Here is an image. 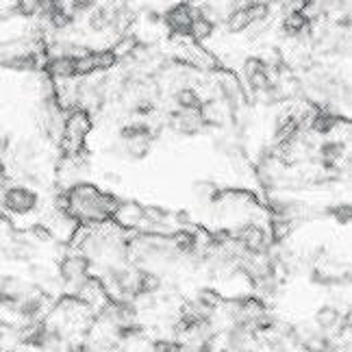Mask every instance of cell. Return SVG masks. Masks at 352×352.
<instances>
[{
  "label": "cell",
  "instance_id": "1",
  "mask_svg": "<svg viewBox=\"0 0 352 352\" xmlns=\"http://www.w3.org/2000/svg\"><path fill=\"white\" fill-rule=\"evenodd\" d=\"M91 129H94L91 116L83 107H76V109L67 113L61 124V142H63L65 153L80 155V148H83Z\"/></svg>",
  "mask_w": 352,
  "mask_h": 352
},
{
  "label": "cell",
  "instance_id": "2",
  "mask_svg": "<svg viewBox=\"0 0 352 352\" xmlns=\"http://www.w3.org/2000/svg\"><path fill=\"white\" fill-rule=\"evenodd\" d=\"M0 202H3L5 211L11 215H29L39 207V194L35 189L22 187V185H13L3 189L0 194Z\"/></svg>",
  "mask_w": 352,
  "mask_h": 352
},
{
  "label": "cell",
  "instance_id": "3",
  "mask_svg": "<svg viewBox=\"0 0 352 352\" xmlns=\"http://www.w3.org/2000/svg\"><path fill=\"white\" fill-rule=\"evenodd\" d=\"M194 16H196V9L183 0V3H176L174 7H170L166 11L164 20H166L168 31L174 37H189V29H192Z\"/></svg>",
  "mask_w": 352,
  "mask_h": 352
},
{
  "label": "cell",
  "instance_id": "4",
  "mask_svg": "<svg viewBox=\"0 0 352 352\" xmlns=\"http://www.w3.org/2000/svg\"><path fill=\"white\" fill-rule=\"evenodd\" d=\"M89 265H91V261L83 252L67 254L59 263V276H61V280L65 283V285H74L76 287L78 283L89 274Z\"/></svg>",
  "mask_w": 352,
  "mask_h": 352
},
{
  "label": "cell",
  "instance_id": "5",
  "mask_svg": "<svg viewBox=\"0 0 352 352\" xmlns=\"http://www.w3.org/2000/svg\"><path fill=\"white\" fill-rule=\"evenodd\" d=\"M233 241L239 243V246H241L243 250H246V252H250V254H259V252L265 250L267 235H265V231H263V228H261L259 224L250 222V224L239 226V231L233 233Z\"/></svg>",
  "mask_w": 352,
  "mask_h": 352
},
{
  "label": "cell",
  "instance_id": "6",
  "mask_svg": "<svg viewBox=\"0 0 352 352\" xmlns=\"http://www.w3.org/2000/svg\"><path fill=\"white\" fill-rule=\"evenodd\" d=\"M144 220H146V207L131 200H120V207L113 213L111 224H116L118 228H138Z\"/></svg>",
  "mask_w": 352,
  "mask_h": 352
},
{
  "label": "cell",
  "instance_id": "7",
  "mask_svg": "<svg viewBox=\"0 0 352 352\" xmlns=\"http://www.w3.org/2000/svg\"><path fill=\"white\" fill-rule=\"evenodd\" d=\"M46 72H48L50 78L65 83V80L76 78V59L70 57V55H57V57H52L46 63Z\"/></svg>",
  "mask_w": 352,
  "mask_h": 352
},
{
  "label": "cell",
  "instance_id": "8",
  "mask_svg": "<svg viewBox=\"0 0 352 352\" xmlns=\"http://www.w3.org/2000/svg\"><path fill=\"white\" fill-rule=\"evenodd\" d=\"M340 124H342V118L331 113L329 109H318L314 113V118H311V122H309L311 131L318 133V135H329L331 131H335Z\"/></svg>",
  "mask_w": 352,
  "mask_h": 352
},
{
  "label": "cell",
  "instance_id": "9",
  "mask_svg": "<svg viewBox=\"0 0 352 352\" xmlns=\"http://www.w3.org/2000/svg\"><path fill=\"white\" fill-rule=\"evenodd\" d=\"M252 24H254V18H252L248 5L235 7L233 11H228V16H226V26H228V31H231V33H241V31L250 29Z\"/></svg>",
  "mask_w": 352,
  "mask_h": 352
},
{
  "label": "cell",
  "instance_id": "10",
  "mask_svg": "<svg viewBox=\"0 0 352 352\" xmlns=\"http://www.w3.org/2000/svg\"><path fill=\"white\" fill-rule=\"evenodd\" d=\"M309 26H311V18L300 9H292L285 16V20H283V29L292 37H300L305 31H309Z\"/></svg>",
  "mask_w": 352,
  "mask_h": 352
},
{
  "label": "cell",
  "instance_id": "11",
  "mask_svg": "<svg viewBox=\"0 0 352 352\" xmlns=\"http://www.w3.org/2000/svg\"><path fill=\"white\" fill-rule=\"evenodd\" d=\"M213 31H215V22L209 16H205L202 11H196L192 29H189V37H192L196 44H200V42H205V39H209Z\"/></svg>",
  "mask_w": 352,
  "mask_h": 352
},
{
  "label": "cell",
  "instance_id": "12",
  "mask_svg": "<svg viewBox=\"0 0 352 352\" xmlns=\"http://www.w3.org/2000/svg\"><path fill=\"white\" fill-rule=\"evenodd\" d=\"M316 324L322 329V331H331L335 327H340L342 324V311L337 309V307H322L318 309V314H316Z\"/></svg>",
  "mask_w": 352,
  "mask_h": 352
},
{
  "label": "cell",
  "instance_id": "13",
  "mask_svg": "<svg viewBox=\"0 0 352 352\" xmlns=\"http://www.w3.org/2000/svg\"><path fill=\"white\" fill-rule=\"evenodd\" d=\"M113 24V11L109 7H94L91 16H89V29L102 33Z\"/></svg>",
  "mask_w": 352,
  "mask_h": 352
},
{
  "label": "cell",
  "instance_id": "14",
  "mask_svg": "<svg viewBox=\"0 0 352 352\" xmlns=\"http://www.w3.org/2000/svg\"><path fill=\"white\" fill-rule=\"evenodd\" d=\"M174 100H176V104H179V109H200L202 102H205V100L200 98V94L194 87H181V89H176Z\"/></svg>",
  "mask_w": 352,
  "mask_h": 352
},
{
  "label": "cell",
  "instance_id": "15",
  "mask_svg": "<svg viewBox=\"0 0 352 352\" xmlns=\"http://www.w3.org/2000/svg\"><path fill=\"white\" fill-rule=\"evenodd\" d=\"M153 352H187V346L181 342H168V340H159L153 344Z\"/></svg>",
  "mask_w": 352,
  "mask_h": 352
},
{
  "label": "cell",
  "instance_id": "16",
  "mask_svg": "<svg viewBox=\"0 0 352 352\" xmlns=\"http://www.w3.org/2000/svg\"><path fill=\"white\" fill-rule=\"evenodd\" d=\"M331 215L333 218L340 222V224H350V205H340V207H335L333 211H331Z\"/></svg>",
  "mask_w": 352,
  "mask_h": 352
},
{
  "label": "cell",
  "instance_id": "17",
  "mask_svg": "<svg viewBox=\"0 0 352 352\" xmlns=\"http://www.w3.org/2000/svg\"><path fill=\"white\" fill-rule=\"evenodd\" d=\"M0 228H13L11 215L7 211H0Z\"/></svg>",
  "mask_w": 352,
  "mask_h": 352
},
{
  "label": "cell",
  "instance_id": "18",
  "mask_svg": "<svg viewBox=\"0 0 352 352\" xmlns=\"http://www.w3.org/2000/svg\"><path fill=\"white\" fill-rule=\"evenodd\" d=\"M5 352H24V350H18V348H13V350H5Z\"/></svg>",
  "mask_w": 352,
  "mask_h": 352
}]
</instances>
